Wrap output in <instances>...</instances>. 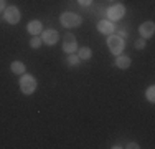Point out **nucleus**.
I'll return each instance as SVG.
<instances>
[{
	"label": "nucleus",
	"mask_w": 155,
	"mask_h": 149,
	"mask_svg": "<svg viewBox=\"0 0 155 149\" xmlns=\"http://www.w3.org/2000/svg\"><path fill=\"white\" fill-rule=\"evenodd\" d=\"M36 86H38V83H36L35 76L33 74H28V73H23L20 78V89L23 95H33L35 93Z\"/></svg>",
	"instance_id": "1"
},
{
	"label": "nucleus",
	"mask_w": 155,
	"mask_h": 149,
	"mask_svg": "<svg viewBox=\"0 0 155 149\" xmlns=\"http://www.w3.org/2000/svg\"><path fill=\"white\" fill-rule=\"evenodd\" d=\"M60 22L64 28H76L83 23V18H81V15H78L74 12H64L61 13Z\"/></svg>",
	"instance_id": "2"
},
{
	"label": "nucleus",
	"mask_w": 155,
	"mask_h": 149,
	"mask_svg": "<svg viewBox=\"0 0 155 149\" xmlns=\"http://www.w3.org/2000/svg\"><path fill=\"white\" fill-rule=\"evenodd\" d=\"M124 47H125V43H124V38H120L119 35H109V38H107V48H109V51L112 55H120L124 51Z\"/></svg>",
	"instance_id": "3"
},
{
	"label": "nucleus",
	"mask_w": 155,
	"mask_h": 149,
	"mask_svg": "<svg viewBox=\"0 0 155 149\" xmlns=\"http://www.w3.org/2000/svg\"><path fill=\"white\" fill-rule=\"evenodd\" d=\"M3 18H5L7 23L17 25L18 22H20V10H18V7H15V5L7 7V9L3 10Z\"/></svg>",
	"instance_id": "4"
},
{
	"label": "nucleus",
	"mask_w": 155,
	"mask_h": 149,
	"mask_svg": "<svg viewBox=\"0 0 155 149\" xmlns=\"http://www.w3.org/2000/svg\"><path fill=\"white\" fill-rule=\"evenodd\" d=\"M107 18L110 22H117V20H122L124 15H125V7L122 5V3H116V5L109 7L107 9Z\"/></svg>",
	"instance_id": "5"
},
{
	"label": "nucleus",
	"mask_w": 155,
	"mask_h": 149,
	"mask_svg": "<svg viewBox=\"0 0 155 149\" xmlns=\"http://www.w3.org/2000/svg\"><path fill=\"white\" fill-rule=\"evenodd\" d=\"M58 40H60V33H58L56 30L48 28V30H43V32H41V42L43 43L53 47V45L58 43Z\"/></svg>",
	"instance_id": "6"
},
{
	"label": "nucleus",
	"mask_w": 155,
	"mask_h": 149,
	"mask_svg": "<svg viewBox=\"0 0 155 149\" xmlns=\"http://www.w3.org/2000/svg\"><path fill=\"white\" fill-rule=\"evenodd\" d=\"M78 50V42H76V36L73 33H68L63 40V51L64 53H76Z\"/></svg>",
	"instance_id": "7"
},
{
	"label": "nucleus",
	"mask_w": 155,
	"mask_h": 149,
	"mask_svg": "<svg viewBox=\"0 0 155 149\" xmlns=\"http://www.w3.org/2000/svg\"><path fill=\"white\" fill-rule=\"evenodd\" d=\"M139 33L142 38H152L153 33H155V23L153 22H143L142 25L139 27Z\"/></svg>",
	"instance_id": "8"
},
{
	"label": "nucleus",
	"mask_w": 155,
	"mask_h": 149,
	"mask_svg": "<svg viewBox=\"0 0 155 149\" xmlns=\"http://www.w3.org/2000/svg\"><path fill=\"white\" fill-rule=\"evenodd\" d=\"M97 30L101 33H104V35H112L116 32V27H114V23L110 20H101L97 23Z\"/></svg>",
	"instance_id": "9"
},
{
	"label": "nucleus",
	"mask_w": 155,
	"mask_h": 149,
	"mask_svg": "<svg viewBox=\"0 0 155 149\" xmlns=\"http://www.w3.org/2000/svg\"><path fill=\"white\" fill-rule=\"evenodd\" d=\"M27 30H28V33L33 36H38L40 33L43 32V23L40 20H31L30 23L27 25Z\"/></svg>",
	"instance_id": "10"
},
{
	"label": "nucleus",
	"mask_w": 155,
	"mask_h": 149,
	"mask_svg": "<svg viewBox=\"0 0 155 149\" xmlns=\"http://www.w3.org/2000/svg\"><path fill=\"white\" fill-rule=\"evenodd\" d=\"M130 58L127 57V55H117V58H116V66L117 68H120V70H127L129 66H130Z\"/></svg>",
	"instance_id": "11"
},
{
	"label": "nucleus",
	"mask_w": 155,
	"mask_h": 149,
	"mask_svg": "<svg viewBox=\"0 0 155 149\" xmlns=\"http://www.w3.org/2000/svg\"><path fill=\"white\" fill-rule=\"evenodd\" d=\"M10 70H12L15 74H23L25 70H27V66H25L23 61H18V60H15V61H12V65H10Z\"/></svg>",
	"instance_id": "12"
},
{
	"label": "nucleus",
	"mask_w": 155,
	"mask_h": 149,
	"mask_svg": "<svg viewBox=\"0 0 155 149\" xmlns=\"http://www.w3.org/2000/svg\"><path fill=\"white\" fill-rule=\"evenodd\" d=\"M76 51H78L76 55L81 60H91V57H93V51H91L89 47H81L79 50H76Z\"/></svg>",
	"instance_id": "13"
},
{
	"label": "nucleus",
	"mask_w": 155,
	"mask_h": 149,
	"mask_svg": "<svg viewBox=\"0 0 155 149\" xmlns=\"http://www.w3.org/2000/svg\"><path fill=\"white\" fill-rule=\"evenodd\" d=\"M66 63H68L69 66H78L81 63V58L78 57L76 53H69L68 55V60H66Z\"/></svg>",
	"instance_id": "14"
},
{
	"label": "nucleus",
	"mask_w": 155,
	"mask_h": 149,
	"mask_svg": "<svg viewBox=\"0 0 155 149\" xmlns=\"http://www.w3.org/2000/svg\"><path fill=\"white\" fill-rule=\"evenodd\" d=\"M145 96H147V99H149L150 103H155V86H153V85H152V86L147 88Z\"/></svg>",
	"instance_id": "15"
},
{
	"label": "nucleus",
	"mask_w": 155,
	"mask_h": 149,
	"mask_svg": "<svg viewBox=\"0 0 155 149\" xmlns=\"http://www.w3.org/2000/svg\"><path fill=\"white\" fill-rule=\"evenodd\" d=\"M41 40H40V36H33V38L30 40V47L33 48V50H36V48H40L41 47Z\"/></svg>",
	"instance_id": "16"
},
{
	"label": "nucleus",
	"mask_w": 155,
	"mask_h": 149,
	"mask_svg": "<svg viewBox=\"0 0 155 149\" xmlns=\"http://www.w3.org/2000/svg\"><path fill=\"white\" fill-rule=\"evenodd\" d=\"M145 45H147V40L145 38H140V40H135V42H134V48H135V50H143Z\"/></svg>",
	"instance_id": "17"
},
{
	"label": "nucleus",
	"mask_w": 155,
	"mask_h": 149,
	"mask_svg": "<svg viewBox=\"0 0 155 149\" xmlns=\"http://www.w3.org/2000/svg\"><path fill=\"white\" fill-rule=\"evenodd\" d=\"M78 3L81 7H89V5H93V0H78Z\"/></svg>",
	"instance_id": "18"
},
{
	"label": "nucleus",
	"mask_w": 155,
	"mask_h": 149,
	"mask_svg": "<svg viewBox=\"0 0 155 149\" xmlns=\"http://www.w3.org/2000/svg\"><path fill=\"white\" fill-rule=\"evenodd\" d=\"M125 147H127V149H139L140 146H139L137 143H129V144H127V146H125Z\"/></svg>",
	"instance_id": "19"
},
{
	"label": "nucleus",
	"mask_w": 155,
	"mask_h": 149,
	"mask_svg": "<svg viewBox=\"0 0 155 149\" xmlns=\"http://www.w3.org/2000/svg\"><path fill=\"white\" fill-rule=\"evenodd\" d=\"M5 9H7V5H5V0H0V13H2Z\"/></svg>",
	"instance_id": "20"
},
{
	"label": "nucleus",
	"mask_w": 155,
	"mask_h": 149,
	"mask_svg": "<svg viewBox=\"0 0 155 149\" xmlns=\"http://www.w3.org/2000/svg\"><path fill=\"white\" fill-rule=\"evenodd\" d=\"M119 36L120 38H125V36H127V32H125V30H119Z\"/></svg>",
	"instance_id": "21"
},
{
	"label": "nucleus",
	"mask_w": 155,
	"mask_h": 149,
	"mask_svg": "<svg viewBox=\"0 0 155 149\" xmlns=\"http://www.w3.org/2000/svg\"><path fill=\"white\" fill-rule=\"evenodd\" d=\"M107 2H114V0H107Z\"/></svg>",
	"instance_id": "22"
}]
</instances>
